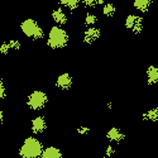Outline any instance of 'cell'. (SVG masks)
Listing matches in <instances>:
<instances>
[{
	"mask_svg": "<svg viewBox=\"0 0 158 158\" xmlns=\"http://www.w3.org/2000/svg\"><path fill=\"white\" fill-rule=\"evenodd\" d=\"M70 42V34L61 25L51 27L47 34V44L52 49H62Z\"/></svg>",
	"mask_w": 158,
	"mask_h": 158,
	"instance_id": "obj_1",
	"label": "cell"
},
{
	"mask_svg": "<svg viewBox=\"0 0 158 158\" xmlns=\"http://www.w3.org/2000/svg\"><path fill=\"white\" fill-rule=\"evenodd\" d=\"M43 151V144L35 137L25 138L19 148V156L22 158H39Z\"/></svg>",
	"mask_w": 158,
	"mask_h": 158,
	"instance_id": "obj_2",
	"label": "cell"
},
{
	"mask_svg": "<svg viewBox=\"0 0 158 158\" xmlns=\"http://www.w3.org/2000/svg\"><path fill=\"white\" fill-rule=\"evenodd\" d=\"M20 31L22 33L34 41H41L44 38V31L41 25L38 24L37 20L32 19V18H27L20 23Z\"/></svg>",
	"mask_w": 158,
	"mask_h": 158,
	"instance_id": "obj_3",
	"label": "cell"
},
{
	"mask_svg": "<svg viewBox=\"0 0 158 158\" xmlns=\"http://www.w3.org/2000/svg\"><path fill=\"white\" fill-rule=\"evenodd\" d=\"M48 104V95L42 90H34L27 98V105L31 110L39 111L44 109V106Z\"/></svg>",
	"mask_w": 158,
	"mask_h": 158,
	"instance_id": "obj_4",
	"label": "cell"
},
{
	"mask_svg": "<svg viewBox=\"0 0 158 158\" xmlns=\"http://www.w3.org/2000/svg\"><path fill=\"white\" fill-rule=\"evenodd\" d=\"M46 129H47V120L44 119V116L38 115V116L33 118L31 122V131L34 135L44 133Z\"/></svg>",
	"mask_w": 158,
	"mask_h": 158,
	"instance_id": "obj_5",
	"label": "cell"
},
{
	"mask_svg": "<svg viewBox=\"0 0 158 158\" xmlns=\"http://www.w3.org/2000/svg\"><path fill=\"white\" fill-rule=\"evenodd\" d=\"M56 87L62 90V91H66V90H70L73 85V80H72V76L67 72L64 73H61L57 78H56Z\"/></svg>",
	"mask_w": 158,
	"mask_h": 158,
	"instance_id": "obj_6",
	"label": "cell"
},
{
	"mask_svg": "<svg viewBox=\"0 0 158 158\" xmlns=\"http://www.w3.org/2000/svg\"><path fill=\"white\" fill-rule=\"evenodd\" d=\"M100 35H101V31L98 27H95V25L87 27V29L84 33V43H86V44L94 43L95 41H98L100 38Z\"/></svg>",
	"mask_w": 158,
	"mask_h": 158,
	"instance_id": "obj_7",
	"label": "cell"
},
{
	"mask_svg": "<svg viewBox=\"0 0 158 158\" xmlns=\"http://www.w3.org/2000/svg\"><path fill=\"white\" fill-rule=\"evenodd\" d=\"M106 138H108V140H110L111 143H120V142L124 140L125 135H124V133H123V131H122L119 128L113 127V128H110V129L106 131Z\"/></svg>",
	"mask_w": 158,
	"mask_h": 158,
	"instance_id": "obj_8",
	"label": "cell"
},
{
	"mask_svg": "<svg viewBox=\"0 0 158 158\" xmlns=\"http://www.w3.org/2000/svg\"><path fill=\"white\" fill-rule=\"evenodd\" d=\"M52 19L55 20V23L57 25H64L69 20L67 14H66V11L62 8H56L52 11Z\"/></svg>",
	"mask_w": 158,
	"mask_h": 158,
	"instance_id": "obj_9",
	"label": "cell"
},
{
	"mask_svg": "<svg viewBox=\"0 0 158 158\" xmlns=\"http://www.w3.org/2000/svg\"><path fill=\"white\" fill-rule=\"evenodd\" d=\"M41 157L42 158H62V152L55 146H49L47 148H43Z\"/></svg>",
	"mask_w": 158,
	"mask_h": 158,
	"instance_id": "obj_10",
	"label": "cell"
},
{
	"mask_svg": "<svg viewBox=\"0 0 158 158\" xmlns=\"http://www.w3.org/2000/svg\"><path fill=\"white\" fill-rule=\"evenodd\" d=\"M146 75H147V82L149 85H156L158 82V69L156 66L151 64L146 71Z\"/></svg>",
	"mask_w": 158,
	"mask_h": 158,
	"instance_id": "obj_11",
	"label": "cell"
},
{
	"mask_svg": "<svg viewBox=\"0 0 158 158\" xmlns=\"http://www.w3.org/2000/svg\"><path fill=\"white\" fill-rule=\"evenodd\" d=\"M144 122H157L158 120V108H151L147 111H144L142 115Z\"/></svg>",
	"mask_w": 158,
	"mask_h": 158,
	"instance_id": "obj_12",
	"label": "cell"
},
{
	"mask_svg": "<svg viewBox=\"0 0 158 158\" xmlns=\"http://www.w3.org/2000/svg\"><path fill=\"white\" fill-rule=\"evenodd\" d=\"M152 5V0H134L133 6L140 11V13H147Z\"/></svg>",
	"mask_w": 158,
	"mask_h": 158,
	"instance_id": "obj_13",
	"label": "cell"
},
{
	"mask_svg": "<svg viewBox=\"0 0 158 158\" xmlns=\"http://www.w3.org/2000/svg\"><path fill=\"white\" fill-rule=\"evenodd\" d=\"M60 4L69 10H75L80 6L81 0H60Z\"/></svg>",
	"mask_w": 158,
	"mask_h": 158,
	"instance_id": "obj_14",
	"label": "cell"
},
{
	"mask_svg": "<svg viewBox=\"0 0 158 158\" xmlns=\"http://www.w3.org/2000/svg\"><path fill=\"white\" fill-rule=\"evenodd\" d=\"M115 11H116V9H115V6L113 4H109V3H106V4L104 3L102 4V14L105 17H108V18L114 17L115 15Z\"/></svg>",
	"mask_w": 158,
	"mask_h": 158,
	"instance_id": "obj_15",
	"label": "cell"
},
{
	"mask_svg": "<svg viewBox=\"0 0 158 158\" xmlns=\"http://www.w3.org/2000/svg\"><path fill=\"white\" fill-rule=\"evenodd\" d=\"M98 23V17L96 14H94V13H86L85 14V24L87 25V27H93V25H95Z\"/></svg>",
	"mask_w": 158,
	"mask_h": 158,
	"instance_id": "obj_16",
	"label": "cell"
},
{
	"mask_svg": "<svg viewBox=\"0 0 158 158\" xmlns=\"http://www.w3.org/2000/svg\"><path fill=\"white\" fill-rule=\"evenodd\" d=\"M138 17L139 15H137V14H129L127 18H125V28H128V29H133V27H134V24H135V22H137V19H138Z\"/></svg>",
	"mask_w": 158,
	"mask_h": 158,
	"instance_id": "obj_17",
	"label": "cell"
},
{
	"mask_svg": "<svg viewBox=\"0 0 158 158\" xmlns=\"http://www.w3.org/2000/svg\"><path fill=\"white\" fill-rule=\"evenodd\" d=\"M142 31H143V17H138V19H137V22H135V24H134L133 29H131V32L135 33V34H138V33H140Z\"/></svg>",
	"mask_w": 158,
	"mask_h": 158,
	"instance_id": "obj_18",
	"label": "cell"
},
{
	"mask_svg": "<svg viewBox=\"0 0 158 158\" xmlns=\"http://www.w3.org/2000/svg\"><path fill=\"white\" fill-rule=\"evenodd\" d=\"M8 46H9L10 51H19L22 48V43L18 39H10V41H8Z\"/></svg>",
	"mask_w": 158,
	"mask_h": 158,
	"instance_id": "obj_19",
	"label": "cell"
},
{
	"mask_svg": "<svg viewBox=\"0 0 158 158\" xmlns=\"http://www.w3.org/2000/svg\"><path fill=\"white\" fill-rule=\"evenodd\" d=\"M76 131L80 135H87L90 131H91V129L87 127V125H81V127H78L77 129H76Z\"/></svg>",
	"mask_w": 158,
	"mask_h": 158,
	"instance_id": "obj_20",
	"label": "cell"
},
{
	"mask_svg": "<svg viewBox=\"0 0 158 158\" xmlns=\"http://www.w3.org/2000/svg\"><path fill=\"white\" fill-rule=\"evenodd\" d=\"M9 51H10V48H9V46H8V42H4V43L0 44V56L8 55Z\"/></svg>",
	"mask_w": 158,
	"mask_h": 158,
	"instance_id": "obj_21",
	"label": "cell"
},
{
	"mask_svg": "<svg viewBox=\"0 0 158 158\" xmlns=\"http://www.w3.org/2000/svg\"><path fill=\"white\" fill-rule=\"evenodd\" d=\"M6 95V89H5V85H4V81L0 78V100H3Z\"/></svg>",
	"mask_w": 158,
	"mask_h": 158,
	"instance_id": "obj_22",
	"label": "cell"
},
{
	"mask_svg": "<svg viewBox=\"0 0 158 158\" xmlns=\"http://www.w3.org/2000/svg\"><path fill=\"white\" fill-rule=\"evenodd\" d=\"M81 3L86 8H95L96 6V0H81Z\"/></svg>",
	"mask_w": 158,
	"mask_h": 158,
	"instance_id": "obj_23",
	"label": "cell"
},
{
	"mask_svg": "<svg viewBox=\"0 0 158 158\" xmlns=\"http://www.w3.org/2000/svg\"><path fill=\"white\" fill-rule=\"evenodd\" d=\"M114 153H115V148L111 146V144L106 146V148H105V157H111Z\"/></svg>",
	"mask_w": 158,
	"mask_h": 158,
	"instance_id": "obj_24",
	"label": "cell"
},
{
	"mask_svg": "<svg viewBox=\"0 0 158 158\" xmlns=\"http://www.w3.org/2000/svg\"><path fill=\"white\" fill-rule=\"evenodd\" d=\"M3 122H4V113L2 109H0V125L3 124Z\"/></svg>",
	"mask_w": 158,
	"mask_h": 158,
	"instance_id": "obj_25",
	"label": "cell"
},
{
	"mask_svg": "<svg viewBox=\"0 0 158 158\" xmlns=\"http://www.w3.org/2000/svg\"><path fill=\"white\" fill-rule=\"evenodd\" d=\"M105 3V0H96V5H102Z\"/></svg>",
	"mask_w": 158,
	"mask_h": 158,
	"instance_id": "obj_26",
	"label": "cell"
},
{
	"mask_svg": "<svg viewBox=\"0 0 158 158\" xmlns=\"http://www.w3.org/2000/svg\"><path fill=\"white\" fill-rule=\"evenodd\" d=\"M108 109H113V102H108Z\"/></svg>",
	"mask_w": 158,
	"mask_h": 158,
	"instance_id": "obj_27",
	"label": "cell"
}]
</instances>
